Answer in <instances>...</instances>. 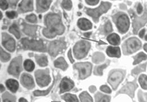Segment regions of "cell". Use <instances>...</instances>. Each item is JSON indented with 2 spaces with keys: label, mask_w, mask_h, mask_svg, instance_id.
I'll return each instance as SVG.
<instances>
[{
  "label": "cell",
  "mask_w": 147,
  "mask_h": 102,
  "mask_svg": "<svg viewBox=\"0 0 147 102\" xmlns=\"http://www.w3.org/2000/svg\"><path fill=\"white\" fill-rule=\"evenodd\" d=\"M52 1H37L36 11L37 13H42L48 10Z\"/></svg>",
  "instance_id": "cell-17"
},
{
  "label": "cell",
  "mask_w": 147,
  "mask_h": 102,
  "mask_svg": "<svg viewBox=\"0 0 147 102\" xmlns=\"http://www.w3.org/2000/svg\"><path fill=\"white\" fill-rule=\"evenodd\" d=\"M134 90H135L134 85H132V84H128V85H126L125 87H123L122 89V91L124 90V91H123V92H125L127 94H129V95H131L132 96V94H133L132 93L134 91Z\"/></svg>",
  "instance_id": "cell-33"
},
{
  "label": "cell",
  "mask_w": 147,
  "mask_h": 102,
  "mask_svg": "<svg viewBox=\"0 0 147 102\" xmlns=\"http://www.w3.org/2000/svg\"><path fill=\"white\" fill-rule=\"evenodd\" d=\"M62 98L66 102H79L77 97L74 94H66L62 96Z\"/></svg>",
  "instance_id": "cell-28"
},
{
  "label": "cell",
  "mask_w": 147,
  "mask_h": 102,
  "mask_svg": "<svg viewBox=\"0 0 147 102\" xmlns=\"http://www.w3.org/2000/svg\"><path fill=\"white\" fill-rule=\"evenodd\" d=\"M145 40H146V41H147V36H146V38H145Z\"/></svg>",
  "instance_id": "cell-52"
},
{
  "label": "cell",
  "mask_w": 147,
  "mask_h": 102,
  "mask_svg": "<svg viewBox=\"0 0 147 102\" xmlns=\"http://www.w3.org/2000/svg\"><path fill=\"white\" fill-rule=\"evenodd\" d=\"M146 64H144L143 65H141L140 66H139L138 67L135 68L134 70V73L135 74H138L142 71H144V70L146 69Z\"/></svg>",
  "instance_id": "cell-37"
},
{
  "label": "cell",
  "mask_w": 147,
  "mask_h": 102,
  "mask_svg": "<svg viewBox=\"0 0 147 102\" xmlns=\"http://www.w3.org/2000/svg\"><path fill=\"white\" fill-rule=\"evenodd\" d=\"M2 44L3 46L10 52H13L16 49V41L13 37L5 33L2 34Z\"/></svg>",
  "instance_id": "cell-12"
},
{
  "label": "cell",
  "mask_w": 147,
  "mask_h": 102,
  "mask_svg": "<svg viewBox=\"0 0 147 102\" xmlns=\"http://www.w3.org/2000/svg\"><path fill=\"white\" fill-rule=\"evenodd\" d=\"M68 56H69V59L71 60V63H73L74 60L72 58V56H71V50H70L69 51V54H68Z\"/></svg>",
  "instance_id": "cell-46"
},
{
  "label": "cell",
  "mask_w": 147,
  "mask_h": 102,
  "mask_svg": "<svg viewBox=\"0 0 147 102\" xmlns=\"http://www.w3.org/2000/svg\"><path fill=\"white\" fill-rule=\"evenodd\" d=\"M0 86H1V92L2 93L5 90V87H3V86L2 85V84L0 85Z\"/></svg>",
  "instance_id": "cell-48"
},
{
  "label": "cell",
  "mask_w": 147,
  "mask_h": 102,
  "mask_svg": "<svg viewBox=\"0 0 147 102\" xmlns=\"http://www.w3.org/2000/svg\"><path fill=\"white\" fill-rule=\"evenodd\" d=\"M107 41L110 43V44L116 46L119 44L121 41V38L118 34H109L107 37Z\"/></svg>",
  "instance_id": "cell-21"
},
{
  "label": "cell",
  "mask_w": 147,
  "mask_h": 102,
  "mask_svg": "<svg viewBox=\"0 0 147 102\" xmlns=\"http://www.w3.org/2000/svg\"><path fill=\"white\" fill-rule=\"evenodd\" d=\"M0 55H1V60L3 62H6L10 60V55L4 51L1 48L0 49Z\"/></svg>",
  "instance_id": "cell-32"
},
{
  "label": "cell",
  "mask_w": 147,
  "mask_h": 102,
  "mask_svg": "<svg viewBox=\"0 0 147 102\" xmlns=\"http://www.w3.org/2000/svg\"><path fill=\"white\" fill-rule=\"evenodd\" d=\"M3 102H13V101H11V100H10V99H4L3 100Z\"/></svg>",
  "instance_id": "cell-50"
},
{
  "label": "cell",
  "mask_w": 147,
  "mask_h": 102,
  "mask_svg": "<svg viewBox=\"0 0 147 102\" xmlns=\"http://www.w3.org/2000/svg\"><path fill=\"white\" fill-rule=\"evenodd\" d=\"M139 82L143 89L147 90V76L146 74H142L139 77Z\"/></svg>",
  "instance_id": "cell-31"
},
{
  "label": "cell",
  "mask_w": 147,
  "mask_h": 102,
  "mask_svg": "<svg viewBox=\"0 0 147 102\" xmlns=\"http://www.w3.org/2000/svg\"><path fill=\"white\" fill-rule=\"evenodd\" d=\"M55 66L57 68H60L63 70H66L68 67V64L63 58L60 57L55 62Z\"/></svg>",
  "instance_id": "cell-22"
},
{
  "label": "cell",
  "mask_w": 147,
  "mask_h": 102,
  "mask_svg": "<svg viewBox=\"0 0 147 102\" xmlns=\"http://www.w3.org/2000/svg\"><path fill=\"white\" fill-rule=\"evenodd\" d=\"M79 98L81 102H93L92 97L86 91L82 93L79 95Z\"/></svg>",
  "instance_id": "cell-26"
},
{
  "label": "cell",
  "mask_w": 147,
  "mask_h": 102,
  "mask_svg": "<svg viewBox=\"0 0 147 102\" xmlns=\"http://www.w3.org/2000/svg\"><path fill=\"white\" fill-rule=\"evenodd\" d=\"M143 11V6L141 5V3H139L138 6L137 7V12L138 13V14H142Z\"/></svg>",
  "instance_id": "cell-44"
},
{
  "label": "cell",
  "mask_w": 147,
  "mask_h": 102,
  "mask_svg": "<svg viewBox=\"0 0 147 102\" xmlns=\"http://www.w3.org/2000/svg\"><path fill=\"white\" fill-rule=\"evenodd\" d=\"M78 25L79 28L83 31H87L92 28V23L86 18H81L78 21Z\"/></svg>",
  "instance_id": "cell-18"
},
{
  "label": "cell",
  "mask_w": 147,
  "mask_h": 102,
  "mask_svg": "<svg viewBox=\"0 0 147 102\" xmlns=\"http://www.w3.org/2000/svg\"><path fill=\"white\" fill-rule=\"evenodd\" d=\"M65 48L66 44L64 42L61 41H54L51 43L48 51L49 54L55 58L63 51Z\"/></svg>",
  "instance_id": "cell-9"
},
{
  "label": "cell",
  "mask_w": 147,
  "mask_h": 102,
  "mask_svg": "<svg viewBox=\"0 0 147 102\" xmlns=\"http://www.w3.org/2000/svg\"><path fill=\"white\" fill-rule=\"evenodd\" d=\"M21 63H22L21 56H18L14 58L12 60V62H11L9 67L8 72L10 74L18 77L20 72L22 71Z\"/></svg>",
  "instance_id": "cell-10"
},
{
  "label": "cell",
  "mask_w": 147,
  "mask_h": 102,
  "mask_svg": "<svg viewBox=\"0 0 147 102\" xmlns=\"http://www.w3.org/2000/svg\"><path fill=\"white\" fill-rule=\"evenodd\" d=\"M86 2L90 5H96L98 3L99 1L98 0H96V1H91V0L88 1V0H86Z\"/></svg>",
  "instance_id": "cell-43"
},
{
  "label": "cell",
  "mask_w": 147,
  "mask_h": 102,
  "mask_svg": "<svg viewBox=\"0 0 147 102\" xmlns=\"http://www.w3.org/2000/svg\"><path fill=\"white\" fill-rule=\"evenodd\" d=\"M140 41L136 37H131L128 39L123 45L124 54H131L139 50L141 48Z\"/></svg>",
  "instance_id": "cell-6"
},
{
  "label": "cell",
  "mask_w": 147,
  "mask_h": 102,
  "mask_svg": "<svg viewBox=\"0 0 147 102\" xmlns=\"http://www.w3.org/2000/svg\"><path fill=\"white\" fill-rule=\"evenodd\" d=\"M0 6L1 9H2L3 10H5L7 9L9 7V4H8V1H5V0H1L0 1Z\"/></svg>",
  "instance_id": "cell-39"
},
{
  "label": "cell",
  "mask_w": 147,
  "mask_h": 102,
  "mask_svg": "<svg viewBox=\"0 0 147 102\" xmlns=\"http://www.w3.org/2000/svg\"><path fill=\"white\" fill-rule=\"evenodd\" d=\"M91 34V32H90V33H87V34H84V36L86 37H89Z\"/></svg>",
  "instance_id": "cell-49"
},
{
  "label": "cell",
  "mask_w": 147,
  "mask_h": 102,
  "mask_svg": "<svg viewBox=\"0 0 147 102\" xmlns=\"http://www.w3.org/2000/svg\"><path fill=\"white\" fill-rule=\"evenodd\" d=\"M48 70H37L35 72L37 83L41 87L47 86L51 81V78Z\"/></svg>",
  "instance_id": "cell-7"
},
{
  "label": "cell",
  "mask_w": 147,
  "mask_h": 102,
  "mask_svg": "<svg viewBox=\"0 0 147 102\" xmlns=\"http://www.w3.org/2000/svg\"><path fill=\"white\" fill-rule=\"evenodd\" d=\"M107 54L113 58H119L121 56V50L118 47L109 46L107 49Z\"/></svg>",
  "instance_id": "cell-19"
},
{
  "label": "cell",
  "mask_w": 147,
  "mask_h": 102,
  "mask_svg": "<svg viewBox=\"0 0 147 102\" xmlns=\"http://www.w3.org/2000/svg\"><path fill=\"white\" fill-rule=\"evenodd\" d=\"M107 64H104L102 66H100L97 68V73L99 75L102 74V70L105 67H107Z\"/></svg>",
  "instance_id": "cell-42"
},
{
  "label": "cell",
  "mask_w": 147,
  "mask_h": 102,
  "mask_svg": "<svg viewBox=\"0 0 147 102\" xmlns=\"http://www.w3.org/2000/svg\"><path fill=\"white\" fill-rule=\"evenodd\" d=\"M26 20L31 23H36L37 21L36 16L35 14H30L29 15H27L26 17Z\"/></svg>",
  "instance_id": "cell-38"
},
{
  "label": "cell",
  "mask_w": 147,
  "mask_h": 102,
  "mask_svg": "<svg viewBox=\"0 0 147 102\" xmlns=\"http://www.w3.org/2000/svg\"><path fill=\"white\" fill-rule=\"evenodd\" d=\"M147 21V10H146L144 16L141 17H135L133 20V28H134V33L135 34H137V32L146 23Z\"/></svg>",
  "instance_id": "cell-13"
},
{
  "label": "cell",
  "mask_w": 147,
  "mask_h": 102,
  "mask_svg": "<svg viewBox=\"0 0 147 102\" xmlns=\"http://www.w3.org/2000/svg\"><path fill=\"white\" fill-rule=\"evenodd\" d=\"M100 90L106 93H108L110 94L111 93V90L109 88V87H108L107 85H102L100 87Z\"/></svg>",
  "instance_id": "cell-41"
},
{
  "label": "cell",
  "mask_w": 147,
  "mask_h": 102,
  "mask_svg": "<svg viewBox=\"0 0 147 102\" xmlns=\"http://www.w3.org/2000/svg\"><path fill=\"white\" fill-rule=\"evenodd\" d=\"M20 82L22 85L28 89H32L35 87V83L32 77L27 73H23L21 76Z\"/></svg>",
  "instance_id": "cell-14"
},
{
  "label": "cell",
  "mask_w": 147,
  "mask_h": 102,
  "mask_svg": "<svg viewBox=\"0 0 147 102\" xmlns=\"http://www.w3.org/2000/svg\"><path fill=\"white\" fill-rule=\"evenodd\" d=\"M0 14H1V19H2V13H1V12H0Z\"/></svg>",
  "instance_id": "cell-53"
},
{
  "label": "cell",
  "mask_w": 147,
  "mask_h": 102,
  "mask_svg": "<svg viewBox=\"0 0 147 102\" xmlns=\"http://www.w3.org/2000/svg\"><path fill=\"white\" fill-rule=\"evenodd\" d=\"M62 5L65 9L70 10L72 8V2L71 1H63Z\"/></svg>",
  "instance_id": "cell-35"
},
{
  "label": "cell",
  "mask_w": 147,
  "mask_h": 102,
  "mask_svg": "<svg viewBox=\"0 0 147 102\" xmlns=\"http://www.w3.org/2000/svg\"><path fill=\"white\" fill-rule=\"evenodd\" d=\"M52 86H53V85H52V86H51L48 89V90H45V91H40V90H36V91H34V95H35V96L45 95L48 94L50 92V91H51V89L52 88Z\"/></svg>",
  "instance_id": "cell-34"
},
{
  "label": "cell",
  "mask_w": 147,
  "mask_h": 102,
  "mask_svg": "<svg viewBox=\"0 0 147 102\" xmlns=\"http://www.w3.org/2000/svg\"><path fill=\"white\" fill-rule=\"evenodd\" d=\"M23 48L25 50H31L35 51H45V47L41 40H29L28 38H23L21 40Z\"/></svg>",
  "instance_id": "cell-5"
},
{
  "label": "cell",
  "mask_w": 147,
  "mask_h": 102,
  "mask_svg": "<svg viewBox=\"0 0 147 102\" xmlns=\"http://www.w3.org/2000/svg\"><path fill=\"white\" fill-rule=\"evenodd\" d=\"M74 68L79 70V79H84L90 76L92 71V64L88 62L76 63Z\"/></svg>",
  "instance_id": "cell-8"
},
{
  "label": "cell",
  "mask_w": 147,
  "mask_h": 102,
  "mask_svg": "<svg viewBox=\"0 0 147 102\" xmlns=\"http://www.w3.org/2000/svg\"><path fill=\"white\" fill-rule=\"evenodd\" d=\"M134 62L133 63V64L135 65L139 63H140L143 60H145L147 59V55L144 54L143 52H141L139 53L138 55L134 56Z\"/></svg>",
  "instance_id": "cell-25"
},
{
  "label": "cell",
  "mask_w": 147,
  "mask_h": 102,
  "mask_svg": "<svg viewBox=\"0 0 147 102\" xmlns=\"http://www.w3.org/2000/svg\"><path fill=\"white\" fill-rule=\"evenodd\" d=\"M47 28L42 31L44 36L49 38L55 37L62 34L65 31V27L61 21V17L56 14H49L45 18Z\"/></svg>",
  "instance_id": "cell-1"
},
{
  "label": "cell",
  "mask_w": 147,
  "mask_h": 102,
  "mask_svg": "<svg viewBox=\"0 0 147 102\" xmlns=\"http://www.w3.org/2000/svg\"><path fill=\"white\" fill-rule=\"evenodd\" d=\"M24 67L27 71L32 72L35 68V64L31 60L27 59L24 62Z\"/></svg>",
  "instance_id": "cell-27"
},
{
  "label": "cell",
  "mask_w": 147,
  "mask_h": 102,
  "mask_svg": "<svg viewBox=\"0 0 147 102\" xmlns=\"http://www.w3.org/2000/svg\"><path fill=\"white\" fill-rule=\"evenodd\" d=\"M110 97L98 94L96 95V102H110Z\"/></svg>",
  "instance_id": "cell-30"
},
{
  "label": "cell",
  "mask_w": 147,
  "mask_h": 102,
  "mask_svg": "<svg viewBox=\"0 0 147 102\" xmlns=\"http://www.w3.org/2000/svg\"><path fill=\"white\" fill-rule=\"evenodd\" d=\"M74 86V83L71 80L67 77H64L60 84V93H63L69 91L73 88Z\"/></svg>",
  "instance_id": "cell-15"
},
{
  "label": "cell",
  "mask_w": 147,
  "mask_h": 102,
  "mask_svg": "<svg viewBox=\"0 0 147 102\" xmlns=\"http://www.w3.org/2000/svg\"><path fill=\"white\" fill-rule=\"evenodd\" d=\"M6 15L9 19H14L17 17V13L16 11H7L6 13Z\"/></svg>",
  "instance_id": "cell-40"
},
{
  "label": "cell",
  "mask_w": 147,
  "mask_h": 102,
  "mask_svg": "<svg viewBox=\"0 0 147 102\" xmlns=\"http://www.w3.org/2000/svg\"><path fill=\"white\" fill-rule=\"evenodd\" d=\"M111 4L108 2H102L100 6L96 9H87L86 13L93 18L94 21L97 23L98 21V18L103 14L107 13L110 9Z\"/></svg>",
  "instance_id": "cell-3"
},
{
  "label": "cell",
  "mask_w": 147,
  "mask_h": 102,
  "mask_svg": "<svg viewBox=\"0 0 147 102\" xmlns=\"http://www.w3.org/2000/svg\"><path fill=\"white\" fill-rule=\"evenodd\" d=\"M35 59L37 64L41 67H45L48 64L47 57L44 55H36L35 56Z\"/></svg>",
  "instance_id": "cell-24"
},
{
  "label": "cell",
  "mask_w": 147,
  "mask_h": 102,
  "mask_svg": "<svg viewBox=\"0 0 147 102\" xmlns=\"http://www.w3.org/2000/svg\"><path fill=\"white\" fill-rule=\"evenodd\" d=\"M7 89L13 93H16L19 88L18 82L14 79H9L6 82Z\"/></svg>",
  "instance_id": "cell-20"
},
{
  "label": "cell",
  "mask_w": 147,
  "mask_h": 102,
  "mask_svg": "<svg viewBox=\"0 0 147 102\" xmlns=\"http://www.w3.org/2000/svg\"><path fill=\"white\" fill-rule=\"evenodd\" d=\"M9 32L10 33L14 34L18 39H19L20 37V34L19 30L17 24H13L9 28Z\"/></svg>",
  "instance_id": "cell-29"
},
{
  "label": "cell",
  "mask_w": 147,
  "mask_h": 102,
  "mask_svg": "<svg viewBox=\"0 0 147 102\" xmlns=\"http://www.w3.org/2000/svg\"><path fill=\"white\" fill-rule=\"evenodd\" d=\"M123 79V74L121 71L115 70L112 72L108 79L109 83L114 90H115Z\"/></svg>",
  "instance_id": "cell-11"
},
{
  "label": "cell",
  "mask_w": 147,
  "mask_h": 102,
  "mask_svg": "<svg viewBox=\"0 0 147 102\" xmlns=\"http://www.w3.org/2000/svg\"><path fill=\"white\" fill-rule=\"evenodd\" d=\"M18 10L22 13H26L33 10L32 1H22L19 5Z\"/></svg>",
  "instance_id": "cell-16"
},
{
  "label": "cell",
  "mask_w": 147,
  "mask_h": 102,
  "mask_svg": "<svg viewBox=\"0 0 147 102\" xmlns=\"http://www.w3.org/2000/svg\"><path fill=\"white\" fill-rule=\"evenodd\" d=\"M104 31H105V33L107 34H110V32L113 31L112 25L109 21H108V22L106 23L104 27Z\"/></svg>",
  "instance_id": "cell-36"
},
{
  "label": "cell",
  "mask_w": 147,
  "mask_h": 102,
  "mask_svg": "<svg viewBox=\"0 0 147 102\" xmlns=\"http://www.w3.org/2000/svg\"><path fill=\"white\" fill-rule=\"evenodd\" d=\"M19 102H27V101L26 100V99H25L24 98H20L19 99Z\"/></svg>",
  "instance_id": "cell-47"
},
{
  "label": "cell",
  "mask_w": 147,
  "mask_h": 102,
  "mask_svg": "<svg viewBox=\"0 0 147 102\" xmlns=\"http://www.w3.org/2000/svg\"><path fill=\"white\" fill-rule=\"evenodd\" d=\"M36 26L25 24L24 25L23 31L27 35L34 36L35 34H36Z\"/></svg>",
  "instance_id": "cell-23"
},
{
  "label": "cell",
  "mask_w": 147,
  "mask_h": 102,
  "mask_svg": "<svg viewBox=\"0 0 147 102\" xmlns=\"http://www.w3.org/2000/svg\"><path fill=\"white\" fill-rule=\"evenodd\" d=\"M145 32H146V30H144V29H143V30H142L140 32H139V37H140V38H143V37H144V34H145Z\"/></svg>",
  "instance_id": "cell-45"
},
{
  "label": "cell",
  "mask_w": 147,
  "mask_h": 102,
  "mask_svg": "<svg viewBox=\"0 0 147 102\" xmlns=\"http://www.w3.org/2000/svg\"><path fill=\"white\" fill-rule=\"evenodd\" d=\"M143 48H144V50H145L146 51H147V44H145V45H144V46H143Z\"/></svg>",
  "instance_id": "cell-51"
},
{
  "label": "cell",
  "mask_w": 147,
  "mask_h": 102,
  "mask_svg": "<svg viewBox=\"0 0 147 102\" xmlns=\"http://www.w3.org/2000/svg\"><path fill=\"white\" fill-rule=\"evenodd\" d=\"M90 48L91 44L87 41L82 40L78 42L74 47V54L75 58L78 59L84 58L87 55Z\"/></svg>",
  "instance_id": "cell-4"
},
{
  "label": "cell",
  "mask_w": 147,
  "mask_h": 102,
  "mask_svg": "<svg viewBox=\"0 0 147 102\" xmlns=\"http://www.w3.org/2000/svg\"><path fill=\"white\" fill-rule=\"evenodd\" d=\"M113 20L119 32L125 34L128 31L129 20L126 14L123 13H118L113 17Z\"/></svg>",
  "instance_id": "cell-2"
}]
</instances>
